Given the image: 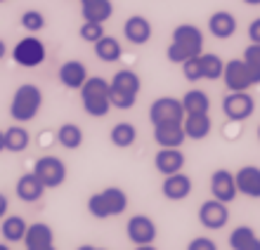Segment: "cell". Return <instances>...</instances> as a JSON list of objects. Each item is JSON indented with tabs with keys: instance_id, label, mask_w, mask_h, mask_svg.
Instances as JSON below:
<instances>
[{
	"instance_id": "obj_1",
	"label": "cell",
	"mask_w": 260,
	"mask_h": 250,
	"mask_svg": "<svg viewBox=\"0 0 260 250\" xmlns=\"http://www.w3.org/2000/svg\"><path fill=\"white\" fill-rule=\"evenodd\" d=\"M204 54V31L194 24H180L173 28L171 45L166 50V57L171 64H185L187 59H194Z\"/></svg>"
},
{
	"instance_id": "obj_2",
	"label": "cell",
	"mask_w": 260,
	"mask_h": 250,
	"mask_svg": "<svg viewBox=\"0 0 260 250\" xmlns=\"http://www.w3.org/2000/svg\"><path fill=\"white\" fill-rule=\"evenodd\" d=\"M142 90V81L135 71L130 68H121L116 74L111 76L109 81V99H111V106L114 109H133L137 101V95Z\"/></svg>"
},
{
	"instance_id": "obj_3",
	"label": "cell",
	"mask_w": 260,
	"mask_h": 250,
	"mask_svg": "<svg viewBox=\"0 0 260 250\" xmlns=\"http://www.w3.org/2000/svg\"><path fill=\"white\" fill-rule=\"evenodd\" d=\"M128 208V194L121 187H107L88 198V212L95 220H109V217L123 215Z\"/></svg>"
},
{
	"instance_id": "obj_4",
	"label": "cell",
	"mask_w": 260,
	"mask_h": 250,
	"mask_svg": "<svg viewBox=\"0 0 260 250\" xmlns=\"http://www.w3.org/2000/svg\"><path fill=\"white\" fill-rule=\"evenodd\" d=\"M43 106V90L34 83H24L14 90L12 101H10V116H12L17 123H28L34 121L36 116L41 114Z\"/></svg>"
},
{
	"instance_id": "obj_5",
	"label": "cell",
	"mask_w": 260,
	"mask_h": 250,
	"mask_svg": "<svg viewBox=\"0 0 260 250\" xmlns=\"http://www.w3.org/2000/svg\"><path fill=\"white\" fill-rule=\"evenodd\" d=\"M78 92H81V104L88 116L102 118V116L109 114V109H111L109 81H104L102 76H90Z\"/></svg>"
},
{
	"instance_id": "obj_6",
	"label": "cell",
	"mask_w": 260,
	"mask_h": 250,
	"mask_svg": "<svg viewBox=\"0 0 260 250\" xmlns=\"http://www.w3.org/2000/svg\"><path fill=\"white\" fill-rule=\"evenodd\" d=\"M222 81L230 92H248L251 88L260 85V74L253 71L244 59H232L225 64Z\"/></svg>"
},
{
	"instance_id": "obj_7",
	"label": "cell",
	"mask_w": 260,
	"mask_h": 250,
	"mask_svg": "<svg viewBox=\"0 0 260 250\" xmlns=\"http://www.w3.org/2000/svg\"><path fill=\"white\" fill-rule=\"evenodd\" d=\"M45 57H48V50H45L41 38H36V35L21 38V41H17V45L12 48L14 64H19V66H24V68L41 66L43 61H45Z\"/></svg>"
},
{
	"instance_id": "obj_8",
	"label": "cell",
	"mask_w": 260,
	"mask_h": 250,
	"mask_svg": "<svg viewBox=\"0 0 260 250\" xmlns=\"http://www.w3.org/2000/svg\"><path fill=\"white\" fill-rule=\"evenodd\" d=\"M34 172L45 184V189H57L67 182V163L59 156H41L34 165Z\"/></svg>"
},
{
	"instance_id": "obj_9",
	"label": "cell",
	"mask_w": 260,
	"mask_h": 250,
	"mask_svg": "<svg viewBox=\"0 0 260 250\" xmlns=\"http://www.w3.org/2000/svg\"><path fill=\"white\" fill-rule=\"evenodd\" d=\"M151 125H164V123H182L185 121V106L182 99L175 97H158L149 106Z\"/></svg>"
},
{
	"instance_id": "obj_10",
	"label": "cell",
	"mask_w": 260,
	"mask_h": 250,
	"mask_svg": "<svg viewBox=\"0 0 260 250\" xmlns=\"http://www.w3.org/2000/svg\"><path fill=\"white\" fill-rule=\"evenodd\" d=\"M125 234L133 245H151L158 236V229L149 215H133L125 224Z\"/></svg>"
},
{
	"instance_id": "obj_11",
	"label": "cell",
	"mask_w": 260,
	"mask_h": 250,
	"mask_svg": "<svg viewBox=\"0 0 260 250\" xmlns=\"http://www.w3.org/2000/svg\"><path fill=\"white\" fill-rule=\"evenodd\" d=\"M222 114L230 118V121H246L255 114V99L248 92H230L222 99Z\"/></svg>"
},
{
	"instance_id": "obj_12",
	"label": "cell",
	"mask_w": 260,
	"mask_h": 250,
	"mask_svg": "<svg viewBox=\"0 0 260 250\" xmlns=\"http://www.w3.org/2000/svg\"><path fill=\"white\" fill-rule=\"evenodd\" d=\"M230 222V208H227V203L222 201H204L199 205V224L206 227V229H222L225 224Z\"/></svg>"
},
{
	"instance_id": "obj_13",
	"label": "cell",
	"mask_w": 260,
	"mask_h": 250,
	"mask_svg": "<svg viewBox=\"0 0 260 250\" xmlns=\"http://www.w3.org/2000/svg\"><path fill=\"white\" fill-rule=\"evenodd\" d=\"M211 194L215 201H222L230 205L234 198L239 196L234 172H230V170H215L211 175Z\"/></svg>"
},
{
	"instance_id": "obj_14",
	"label": "cell",
	"mask_w": 260,
	"mask_h": 250,
	"mask_svg": "<svg viewBox=\"0 0 260 250\" xmlns=\"http://www.w3.org/2000/svg\"><path fill=\"white\" fill-rule=\"evenodd\" d=\"M57 76H59V83H62L67 90H81L83 85H85V81L90 78L88 66L78 59L64 61L62 66H59V71H57Z\"/></svg>"
},
{
	"instance_id": "obj_15",
	"label": "cell",
	"mask_w": 260,
	"mask_h": 250,
	"mask_svg": "<svg viewBox=\"0 0 260 250\" xmlns=\"http://www.w3.org/2000/svg\"><path fill=\"white\" fill-rule=\"evenodd\" d=\"M187 135L182 123H164V125H154V142L161 149H180L185 144Z\"/></svg>"
},
{
	"instance_id": "obj_16",
	"label": "cell",
	"mask_w": 260,
	"mask_h": 250,
	"mask_svg": "<svg viewBox=\"0 0 260 250\" xmlns=\"http://www.w3.org/2000/svg\"><path fill=\"white\" fill-rule=\"evenodd\" d=\"M151 33H154V28H151L149 19L142 17V14H133L123 24L125 41L133 43V45H147V43L151 41Z\"/></svg>"
},
{
	"instance_id": "obj_17",
	"label": "cell",
	"mask_w": 260,
	"mask_h": 250,
	"mask_svg": "<svg viewBox=\"0 0 260 250\" xmlns=\"http://www.w3.org/2000/svg\"><path fill=\"white\" fill-rule=\"evenodd\" d=\"M192 177L185 175V172H175V175L164 177V184H161V194L168 201H185L189 194H192Z\"/></svg>"
},
{
	"instance_id": "obj_18",
	"label": "cell",
	"mask_w": 260,
	"mask_h": 250,
	"mask_svg": "<svg viewBox=\"0 0 260 250\" xmlns=\"http://www.w3.org/2000/svg\"><path fill=\"white\" fill-rule=\"evenodd\" d=\"M208 33L218 41H230L234 33H237V17L227 10H218V12L211 14L208 19Z\"/></svg>"
},
{
	"instance_id": "obj_19",
	"label": "cell",
	"mask_w": 260,
	"mask_h": 250,
	"mask_svg": "<svg viewBox=\"0 0 260 250\" xmlns=\"http://www.w3.org/2000/svg\"><path fill=\"white\" fill-rule=\"evenodd\" d=\"M237 189L248 198H260V168L258 165H244L234 172Z\"/></svg>"
},
{
	"instance_id": "obj_20",
	"label": "cell",
	"mask_w": 260,
	"mask_h": 250,
	"mask_svg": "<svg viewBox=\"0 0 260 250\" xmlns=\"http://www.w3.org/2000/svg\"><path fill=\"white\" fill-rule=\"evenodd\" d=\"M182 128H185L187 139L201 142V139H206V137L211 135V130H213L211 114H185Z\"/></svg>"
},
{
	"instance_id": "obj_21",
	"label": "cell",
	"mask_w": 260,
	"mask_h": 250,
	"mask_svg": "<svg viewBox=\"0 0 260 250\" xmlns=\"http://www.w3.org/2000/svg\"><path fill=\"white\" fill-rule=\"evenodd\" d=\"M154 168L161 172L164 177L175 175V172H182L185 168V154L180 149H161L154 156Z\"/></svg>"
},
{
	"instance_id": "obj_22",
	"label": "cell",
	"mask_w": 260,
	"mask_h": 250,
	"mask_svg": "<svg viewBox=\"0 0 260 250\" xmlns=\"http://www.w3.org/2000/svg\"><path fill=\"white\" fill-rule=\"evenodd\" d=\"M14 191H17V196H19V201L24 203H36L41 201L43 194H45V184L36 177V172H26V175H21L19 180H17V187H14Z\"/></svg>"
},
{
	"instance_id": "obj_23",
	"label": "cell",
	"mask_w": 260,
	"mask_h": 250,
	"mask_svg": "<svg viewBox=\"0 0 260 250\" xmlns=\"http://www.w3.org/2000/svg\"><path fill=\"white\" fill-rule=\"evenodd\" d=\"M114 14L111 0H81V17L83 21H100L104 24Z\"/></svg>"
},
{
	"instance_id": "obj_24",
	"label": "cell",
	"mask_w": 260,
	"mask_h": 250,
	"mask_svg": "<svg viewBox=\"0 0 260 250\" xmlns=\"http://www.w3.org/2000/svg\"><path fill=\"white\" fill-rule=\"evenodd\" d=\"M24 245L26 248H41V245H55V231L45 222H34L28 224L26 236H24Z\"/></svg>"
},
{
	"instance_id": "obj_25",
	"label": "cell",
	"mask_w": 260,
	"mask_h": 250,
	"mask_svg": "<svg viewBox=\"0 0 260 250\" xmlns=\"http://www.w3.org/2000/svg\"><path fill=\"white\" fill-rule=\"evenodd\" d=\"M230 248L232 250H260V236L253 227L241 224L230 234Z\"/></svg>"
},
{
	"instance_id": "obj_26",
	"label": "cell",
	"mask_w": 260,
	"mask_h": 250,
	"mask_svg": "<svg viewBox=\"0 0 260 250\" xmlns=\"http://www.w3.org/2000/svg\"><path fill=\"white\" fill-rule=\"evenodd\" d=\"M26 229H28L26 220L19 215H5L3 217V224H0V234H3V238H5L7 243H19V241H24Z\"/></svg>"
},
{
	"instance_id": "obj_27",
	"label": "cell",
	"mask_w": 260,
	"mask_h": 250,
	"mask_svg": "<svg viewBox=\"0 0 260 250\" xmlns=\"http://www.w3.org/2000/svg\"><path fill=\"white\" fill-rule=\"evenodd\" d=\"M31 144V135L28 130L21 125V123H14L5 130V151H12V154H21V151L28 149Z\"/></svg>"
},
{
	"instance_id": "obj_28",
	"label": "cell",
	"mask_w": 260,
	"mask_h": 250,
	"mask_svg": "<svg viewBox=\"0 0 260 250\" xmlns=\"http://www.w3.org/2000/svg\"><path fill=\"white\" fill-rule=\"evenodd\" d=\"M95 54H97V59L104 61V64H116L123 57V48H121V43L114 35H102L95 43Z\"/></svg>"
},
{
	"instance_id": "obj_29",
	"label": "cell",
	"mask_w": 260,
	"mask_h": 250,
	"mask_svg": "<svg viewBox=\"0 0 260 250\" xmlns=\"http://www.w3.org/2000/svg\"><path fill=\"white\" fill-rule=\"evenodd\" d=\"M57 142L62 144L64 149L76 151L83 144V128L78 123H62L57 130Z\"/></svg>"
},
{
	"instance_id": "obj_30",
	"label": "cell",
	"mask_w": 260,
	"mask_h": 250,
	"mask_svg": "<svg viewBox=\"0 0 260 250\" xmlns=\"http://www.w3.org/2000/svg\"><path fill=\"white\" fill-rule=\"evenodd\" d=\"M182 106H185V114H208L211 111V97L199 88L187 90V95L182 97Z\"/></svg>"
},
{
	"instance_id": "obj_31",
	"label": "cell",
	"mask_w": 260,
	"mask_h": 250,
	"mask_svg": "<svg viewBox=\"0 0 260 250\" xmlns=\"http://www.w3.org/2000/svg\"><path fill=\"white\" fill-rule=\"evenodd\" d=\"M109 139L114 147H118V149H128V147H133L137 139V128L133 123H125V121L116 123L109 132Z\"/></svg>"
},
{
	"instance_id": "obj_32",
	"label": "cell",
	"mask_w": 260,
	"mask_h": 250,
	"mask_svg": "<svg viewBox=\"0 0 260 250\" xmlns=\"http://www.w3.org/2000/svg\"><path fill=\"white\" fill-rule=\"evenodd\" d=\"M199 61H201V74H204L206 81H218V78H222V71H225V61L220 59L215 52H204V54H199Z\"/></svg>"
},
{
	"instance_id": "obj_33",
	"label": "cell",
	"mask_w": 260,
	"mask_h": 250,
	"mask_svg": "<svg viewBox=\"0 0 260 250\" xmlns=\"http://www.w3.org/2000/svg\"><path fill=\"white\" fill-rule=\"evenodd\" d=\"M21 28L28 31L31 35L41 33L43 28H45V14L41 10H26V12L21 14Z\"/></svg>"
},
{
	"instance_id": "obj_34",
	"label": "cell",
	"mask_w": 260,
	"mask_h": 250,
	"mask_svg": "<svg viewBox=\"0 0 260 250\" xmlns=\"http://www.w3.org/2000/svg\"><path fill=\"white\" fill-rule=\"evenodd\" d=\"M78 35H81L85 43H92V45H95V43L107 33H104V24H100V21H83L81 28H78Z\"/></svg>"
},
{
	"instance_id": "obj_35",
	"label": "cell",
	"mask_w": 260,
	"mask_h": 250,
	"mask_svg": "<svg viewBox=\"0 0 260 250\" xmlns=\"http://www.w3.org/2000/svg\"><path fill=\"white\" fill-rule=\"evenodd\" d=\"M182 66V76H185L187 81H204V74H201V61H199V57H194V59H187L185 64H180Z\"/></svg>"
},
{
	"instance_id": "obj_36",
	"label": "cell",
	"mask_w": 260,
	"mask_h": 250,
	"mask_svg": "<svg viewBox=\"0 0 260 250\" xmlns=\"http://www.w3.org/2000/svg\"><path fill=\"white\" fill-rule=\"evenodd\" d=\"M241 59L246 61L248 66L253 68V71H258V74H260V45H258V43H251V45L244 50Z\"/></svg>"
},
{
	"instance_id": "obj_37",
	"label": "cell",
	"mask_w": 260,
	"mask_h": 250,
	"mask_svg": "<svg viewBox=\"0 0 260 250\" xmlns=\"http://www.w3.org/2000/svg\"><path fill=\"white\" fill-rule=\"evenodd\" d=\"M187 250H218V245H215V241L208 236H197L189 241Z\"/></svg>"
},
{
	"instance_id": "obj_38",
	"label": "cell",
	"mask_w": 260,
	"mask_h": 250,
	"mask_svg": "<svg viewBox=\"0 0 260 250\" xmlns=\"http://www.w3.org/2000/svg\"><path fill=\"white\" fill-rule=\"evenodd\" d=\"M248 38H251V43H258L260 45V17L251 21V26H248Z\"/></svg>"
},
{
	"instance_id": "obj_39",
	"label": "cell",
	"mask_w": 260,
	"mask_h": 250,
	"mask_svg": "<svg viewBox=\"0 0 260 250\" xmlns=\"http://www.w3.org/2000/svg\"><path fill=\"white\" fill-rule=\"evenodd\" d=\"M7 210H10V201H7V196L0 191V220L7 215Z\"/></svg>"
},
{
	"instance_id": "obj_40",
	"label": "cell",
	"mask_w": 260,
	"mask_h": 250,
	"mask_svg": "<svg viewBox=\"0 0 260 250\" xmlns=\"http://www.w3.org/2000/svg\"><path fill=\"white\" fill-rule=\"evenodd\" d=\"M76 250H107V248H97V245H88V243H85V245H78Z\"/></svg>"
},
{
	"instance_id": "obj_41",
	"label": "cell",
	"mask_w": 260,
	"mask_h": 250,
	"mask_svg": "<svg viewBox=\"0 0 260 250\" xmlns=\"http://www.w3.org/2000/svg\"><path fill=\"white\" fill-rule=\"evenodd\" d=\"M5 151V130H0V154Z\"/></svg>"
},
{
	"instance_id": "obj_42",
	"label": "cell",
	"mask_w": 260,
	"mask_h": 250,
	"mask_svg": "<svg viewBox=\"0 0 260 250\" xmlns=\"http://www.w3.org/2000/svg\"><path fill=\"white\" fill-rule=\"evenodd\" d=\"M5 54H7V45H5V43H3V41H0V59H3Z\"/></svg>"
},
{
	"instance_id": "obj_43",
	"label": "cell",
	"mask_w": 260,
	"mask_h": 250,
	"mask_svg": "<svg viewBox=\"0 0 260 250\" xmlns=\"http://www.w3.org/2000/svg\"><path fill=\"white\" fill-rule=\"evenodd\" d=\"M135 250H158V248H154V243H151V245H135Z\"/></svg>"
},
{
	"instance_id": "obj_44",
	"label": "cell",
	"mask_w": 260,
	"mask_h": 250,
	"mask_svg": "<svg viewBox=\"0 0 260 250\" xmlns=\"http://www.w3.org/2000/svg\"><path fill=\"white\" fill-rule=\"evenodd\" d=\"M26 250H57L55 245H41V248H26Z\"/></svg>"
},
{
	"instance_id": "obj_45",
	"label": "cell",
	"mask_w": 260,
	"mask_h": 250,
	"mask_svg": "<svg viewBox=\"0 0 260 250\" xmlns=\"http://www.w3.org/2000/svg\"><path fill=\"white\" fill-rule=\"evenodd\" d=\"M246 5H260V0H244Z\"/></svg>"
},
{
	"instance_id": "obj_46",
	"label": "cell",
	"mask_w": 260,
	"mask_h": 250,
	"mask_svg": "<svg viewBox=\"0 0 260 250\" xmlns=\"http://www.w3.org/2000/svg\"><path fill=\"white\" fill-rule=\"evenodd\" d=\"M0 250H10V245H5V243H0Z\"/></svg>"
},
{
	"instance_id": "obj_47",
	"label": "cell",
	"mask_w": 260,
	"mask_h": 250,
	"mask_svg": "<svg viewBox=\"0 0 260 250\" xmlns=\"http://www.w3.org/2000/svg\"><path fill=\"white\" fill-rule=\"evenodd\" d=\"M258 139H260V125H258Z\"/></svg>"
},
{
	"instance_id": "obj_48",
	"label": "cell",
	"mask_w": 260,
	"mask_h": 250,
	"mask_svg": "<svg viewBox=\"0 0 260 250\" xmlns=\"http://www.w3.org/2000/svg\"><path fill=\"white\" fill-rule=\"evenodd\" d=\"M0 3H5V0H0Z\"/></svg>"
}]
</instances>
